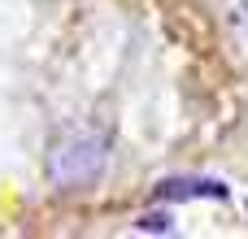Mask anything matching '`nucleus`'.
Returning <instances> with one entry per match:
<instances>
[{"mask_svg": "<svg viewBox=\"0 0 248 239\" xmlns=\"http://www.w3.org/2000/svg\"><path fill=\"white\" fill-rule=\"evenodd\" d=\"M105 165H109V139H105L100 131H87V126L65 131V135L52 144V152H48V179H52V187H61V192H83V187H92V183L105 174Z\"/></svg>", "mask_w": 248, "mask_h": 239, "instance_id": "1", "label": "nucleus"}, {"mask_svg": "<svg viewBox=\"0 0 248 239\" xmlns=\"http://www.w3.org/2000/svg\"><path fill=\"white\" fill-rule=\"evenodd\" d=\"M201 196L227 200L231 192H227V183H218V179H161V183L153 187V200H201Z\"/></svg>", "mask_w": 248, "mask_h": 239, "instance_id": "2", "label": "nucleus"}, {"mask_svg": "<svg viewBox=\"0 0 248 239\" xmlns=\"http://www.w3.org/2000/svg\"><path fill=\"white\" fill-rule=\"evenodd\" d=\"M140 231L144 235H170L174 231V218L170 213H148V218H140Z\"/></svg>", "mask_w": 248, "mask_h": 239, "instance_id": "3", "label": "nucleus"}, {"mask_svg": "<svg viewBox=\"0 0 248 239\" xmlns=\"http://www.w3.org/2000/svg\"><path fill=\"white\" fill-rule=\"evenodd\" d=\"M240 22H244V30H248V0L240 4Z\"/></svg>", "mask_w": 248, "mask_h": 239, "instance_id": "4", "label": "nucleus"}]
</instances>
